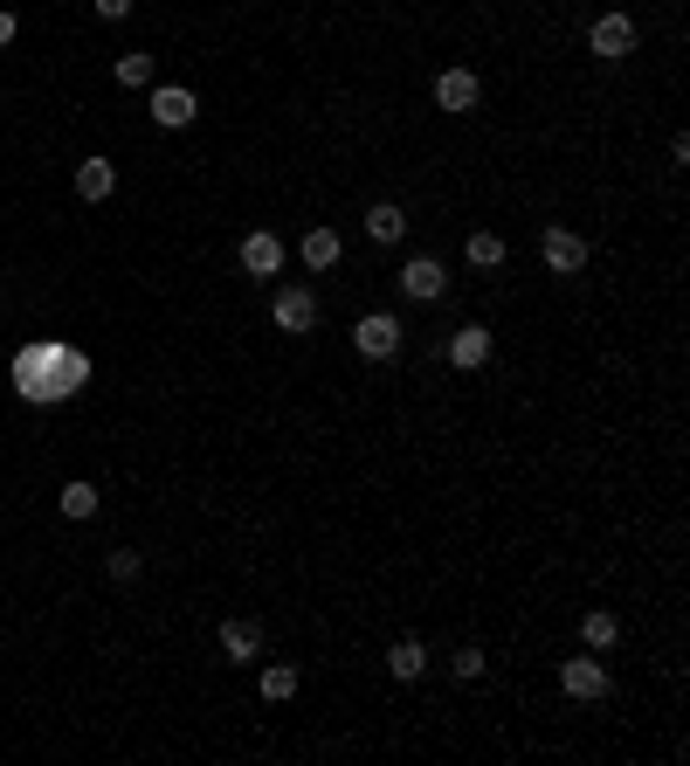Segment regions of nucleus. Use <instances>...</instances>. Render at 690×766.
I'll use <instances>...</instances> for the list:
<instances>
[{"instance_id": "1", "label": "nucleus", "mask_w": 690, "mask_h": 766, "mask_svg": "<svg viewBox=\"0 0 690 766\" xmlns=\"http://www.w3.org/2000/svg\"><path fill=\"white\" fill-rule=\"evenodd\" d=\"M76 387H90V352H76V346H63V339H42V346H21V352H14V394H21V401L56 407V401H69Z\"/></svg>"}, {"instance_id": "2", "label": "nucleus", "mask_w": 690, "mask_h": 766, "mask_svg": "<svg viewBox=\"0 0 690 766\" xmlns=\"http://www.w3.org/2000/svg\"><path fill=\"white\" fill-rule=\"evenodd\" d=\"M401 339H407V331H401L394 311H366L360 325H352V346H360V360H394Z\"/></svg>"}, {"instance_id": "3", "label": "nucleus", "mask_w": 690, "mask_h": 766, "mask_svg": "<svg viewBox=\"0 0 690 766\" xmlns=\"http://www.w3.org/2000/svg\"><path fill=\"white\" fill-rule=\"evenodd\" d=\"M559 683H567V698L594 704V698H607V663H601L594 649H580L573 663H559Z\"/></svg>"}, {"instance_id": "4", "label": "nucleus", "mask_w": 690, "mask_h": 766, "mask_svg": "<svg viewBox=\"0 0 690 766\" xmlns=\"http://www.w3.org/2000/svg\"><path fill=\"white\" fill-rule=\"evenodd\" d=\"M539 255H546L552 276H580V270H587V236H580V228H546V236H539Z\"/></svg>"}, {"instance_id": "5", "label": "nucleus", "mask_w": 690, "mask_h": 766, "mask_svg": "<svg viewBox=\"0 0 690 766\" xmlns=\"http://www.w3.org/2000/svg\"><path fill=\"white\" fill-rule=\"evenodd\" d=\"M587 48H594L601 63L635 56V21H628V14H594V29H587Z\"/></svg>"}, {"instance_id": "6", "label": "nucleus", "mask_w": 690, "mask_h": 766, "mask_svg": "<svg viewBox=\"0 0 690 766\" xmlns=\"http://www.w3.org/2000/svg\"><path fill=\"white\" fill-rule=\"evenodd\" d=\"M270 318H276V331H311L318 325V297L304 291V284H284V291H276V304H270Z\"/></svg>"}, {"instance_id": "7", "label": "nucleus", "mask_w": 690, "mask_h": 766, "mask_svg": "<svg viewBox=\"0 0 690 766\" xmlns=\"http://www.w3.org/2000/svg\"><path fill=\"white\" fill-rule=\"evenodd\" d=\"M442 284H449V276H442V263H436V255H415V263H401V297L436 304V297H442Z\"/></svg>"}, {"instance_id": "8", "label": "nucleus", "mask_w": 690, "mask_h": 766, "mask_svg": "<svg viewBox=\"0 0 690 766\" xmlns=\"http://www.w3.org/2000/svg\"><path fill=\"white\" fill-rule=\"evenodd\" d=\"M194 90L187 84H160L152 90V124H166V132H180V124H194Z\"/></svg>"}, {"instance_id": "9", "label": "nucleus", "mask_w": 690, "mask_h": 766, "mask_svg": "<svg viewBox=\"0 0 690 766\" xmlns=\"http://www.w3.org/2000/svg\"><path fill=\"white\" fill-rule=\"evenodd\" d=\"M477 97H483L477 69H442V76H436V105H442V111H477Z\"/></svg>"}, {"instance_id": "10", "label": "nucleus", "mask_w": 690, "mask_h": 766, "mask_svg": "<svg viewBox=\"0 0 690 766\" xmlns=\"http://www.w3.org/2000/svg\"><path fill=\"white\" fill-rule=\"evenodd\" d=\"M491 346H497V339H491L483 325H463V331L449 339V366H456V373H477L483 360H491Z\"/></svg>"}, {"instance_id": "11", "label": "nucleus", "mask_w": 690, "mask_h": 766, "mask_svg": "<svg viewBox=\"0 0 690 766\" xmlns=\"http://www.w3.org/2000/svg\"><path fill=\"white\" fill-rule=\"evenodd\" d=\"M242 270H249V276H276V270H284V242H276L270 228L242 236Z\"/></svg>"}, {"instance_id": "12", "label": "nucleus", "mask_w": 690, "mask_h": 766, "mask_svg": "<svg viewBox=\"0 0 690 766\" xmlns=\"http://www.w3.org/2000/svg\"><path fill=\"white\" fill-rule=\"evenodd\" d=\"M221 656L228 663H255V656H263V628H255V622H221Z\"/></svg>"}, {"instance_id": "13", "label": "nucleus", "mask_w": 690, "mask_h": 766, "mask_svg": "<svg viewBox=\"0 0 690 766\" xmlns=\"http://www.w3.org/2000/svg\"><path fill=\"white\" fill-rule=\"evenodd\" d=\"M580 643L594 649V656H607V649L622 643V622L607 615V608H587V615H580Z\"/></svg>"}, {"instance_id": "14", "label": "nucleus", "mask_w": 690, "mask_h": 766, "mask_svg": "<svg viewBox=\"0 0 690 766\" xmlns=\"http://www.w3.org/2000/svg\"><path fill=\"white\" fill-rule=\"evenodd\" d=\"M111 187H118V166L105 160V152L76 166V194H84V200H111Z\"/></svg>"}, {"instance_id": "15", "label": "nucleus", "mask_w": 690, "mask_h": 766, "mask_svg": "<svg viewBox=\"0 0 690 766\" xmlns=\"http://www.w3.org/2000/svg\"><path fill=\"white\" fill-rule=\"evenodd\" d=\"M421 670H428V649L415 643V635H401V643L387 649V677H394V683H415Z\"/></svg>"}, {"instance_id": "16", "label": "nucleus", "mask_w": 690, "mask_h": 766, "mask_svg": "<svg viewBox=\"0 0 690 766\" xmlns=\"http://www.w3.org/2000/svg\"><path fill=\"white\" fill-rule=\"evenodd\" d=\"M366 236L373 242H401L407 236V215L394 208V200H373V208H366Z\"/></svg>"}, {"instance_id": "17", "label": "nucleus", "mask_w": 690, "mask_h": 766, "mask_svg": "<svg viewBox=\"0 0 690 766\" xmlns=\"http://www.w3.org/2000/svg\"><path fill=\"white\" fill-rule=\"evenodd\" d=\"M339 236H331V228H311V236H304L297 242V255H304V263H311V270H331V263H339Z\"/></svg>"}, {"instance_id": "18", "label": "nucleus", "mask_w": 690, "mask_h": 766, "mask_svg": "<svg viewBox=\"0 0 690 766\" xmlns=\"http://www.w3.org/2000/svg\"><path fill=\"white\" fill-rule=\"evenodd\" d=\"M56 504H63V518H97V483L90 477H69Z\"/></svg>"}, {"instance_id": "19", "label": "nucleus", "mask_w": 690, "mask_h": 766, "mask_svg": "<svg viewBox=\"0 0 690 766\" xmlns=\"http://www.w3.org/2000/svg\"><path fill=\"white\" fill-rule=\"evenodd\" d=\"M463 255H470V270H497L504 263V236L497 228H477V236L463 242Z\"/></svg>"}, {"instance_id": "20", "label": "nucleus", "mask_w": 690, "mask_h": 766, "mask_svg": "<svg viewBox=\"0 0 690 766\" xmlns=\"http://www.w3.org/2000/svg\"><path fill=\"white\" fill-rule=\"evenodd\" d=\"M263 698L270 704H291L297 698V670H291V663H263Z\"/></svg>"}, {"instance_id": "21", "label": "nucleus", "mask_w": 690, "mask_h": 766, "mask_svg": "<svg viewBox=\"0 0 690 766\" xmlns=\"http://www.w3.org/2000/svg\"><path fill=\"white\" fill-rule=\"evenodd\" d=\"M111 76H118L124 90H145V84H152V56H145V48H132V56L111 63Z\"/></svg>"}, {"instance_id": "22", "label": "nucleus", "mask_w": 690, "mask_h": 766, "mask_svg": "<svg viewBox=\"0 0 690 766\" xmlns=\"http://www.w3.org/2000/svg\"><path fill=\"white\" fill-rule=\"evenodd\" d=\"M105 573H111L118 587H132V580H139V552H132V546H118V552L105 559Z\"/></svg>"}, {"instance_id": "23", "label": "nucleus", "mask_w": 690, "mask_h": 766, "mask_svg": "<svg viewBox=\"0 0 690 766\" xmlns=\"http://www.w3.org/2000/svg\"><path fill=\"white\" fill-rule=\"evenodd\" d=\"M449 670L463 677V683H477V677H483V649H456V663H449Z\"/></svg>"}, {"instance_id": "24", "label": "nucleus", "mask_w": 690, "mask_h": 766, "mask_svg": "<svg viewBox=\"0 0 690 766\" xmlns=\"http://www.w3.org/2000/svg\"><path fill=\"white\" fill-rule=\"evenodd\" d=\"M132 14V0H97V21H124Z\"/></svg>"}, {"instance_id": "25", "label": "nucleus", "mask_w": 690, "mask_h": 766, "mask_svg": "<svg viewBox=\"0 0 690 766\" xmlns=\"http://www.w3.org/2000/svg\"><path fill=\"white\" fill-rule=\"evenodd\" d=\"M14 42V14H0V48H8Z\"/></svg>"}]
</instances>
